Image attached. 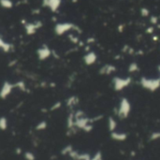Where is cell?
<instances>
[{
    "label": "cell",
    "mask_w": 160,
    "mask_h": 160,
    "mask_svg": "<svg viewBox=\"0 0 160 160\" xmlns=\"http://www.w3.org/2000/svg\"><path fill=\"white\" fill-rule=\"evenodd\" d=\"M141 85L146 88L149 89L151 91H154L156 89H157L160 85V79L158 80H152V79H141Z\"/></svg>",
    "instance_id": "cell-1"
},
{
    "label": "cell",
    "mask_w": 160,
    "mask_h": 160,
    "mask_svg": "<svg viewBox=\"0 0 160 160\" xmlns=\"http://www.w3.org/2000/svg\"><path fill=\"white\" fill-rule=\"evenodd\" d=\"M131 81V80L129 78L126 79H122V78H116L114 79L113 82H114V89L115 90H122L124 89L125 87H126L129 82Z\"/></svg>",
    "instance_id": "cell-2"
},
{
    "label": "cell",
    "mask_w": 160,
    "mask_h": 160,
    "mask_svg": "<svg viewBox=\"0 0 160 160\" xmlns=\"http://www.w3.org/2000/svg\"><path fill=\"white\" fill-rule=\"evenodd\" d=\"M115 70V68H114L112 66H111V65H106V66H104L103 67V68L101 70V72H102V74H111L112 71H114Z\"/></svg>",
    "instance_id": "cell-3"
},
{
    "label": "cell",
    "mask_w": 160,
    "mask_h": 160,
    "mask_svg": "<svg viewBox=\"0 0 160 160\" xmlns=\"http://www.w3.org/2000/svg\"><path fill=\"white\" fill-rule=\"evenodd\" d=\"M26 158H27L28 160H33V159H34V156H33V155H31V154H26Z\"/></svg>",
    "instance_id": "cell-4"
}]
</instances>
